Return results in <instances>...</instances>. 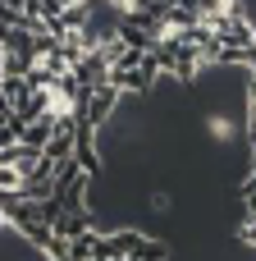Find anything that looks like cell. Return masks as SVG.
<instances>
[{"mask_svg": "<svg viewBox=\"0 0 256 261\" xmlns=\"http://www.w3.org/2000/svg\"><path fill=\"white\" fill-rule=\"evenodd\" d=\"M119 101H124V92H119L115 83H110V87H96V92L87 96V106H82V124H92V128H96L105 115H115V106H119Z\"/></svg>", "mask_w": 256, "mask_h": 261, "instance_id": "6da1fadb", "label": "cell"}, {"mask_svg": "<svg viewBox=\"0 0 256 261\" xmlns=\"http://www.w3.org/2000/svg\"><path fill=\"white\" fill-rule=\"evenodd\" d=\"M206 133L224 147V142H234V138H238V124H234L229 115H211V119H206Z\"/></svg>", "mask_w": 256, "mask_h": 261, "instance_id": "7a4b0ae2", "label": "cell"}, {"mask_svg": "<svg viewBox=\"0 0 256 261\" xmlns=\"http://www.w3.org/2000/svg\"><path fill=\"white\" fill-rule=\"evenodd\" d=\"M133 261H165V243H160V239H147L142 252H137Z\"/></svg>", "mask_w": 256, "mask_h": 261, "instance_id": "3957f363", "label": "cell"}, {"mask_svg": "<svg viewBox=\"0 0 256 261\" xmlns=\"http://www.w3.org/2000/svg\"><path fill=\"white\" fill-rule=\"evenodd\" d=\"M147 202H151V211H169V206H174V197H169V193H151Z\"/></svg>", "mask_w": 256, "mask_h": 261, "instance_id": "277c9868", "label": "cell"}, {"mask_svg": "<svg viewBox=\"0 0 256 261\" xmlns=\"http://www.w3.org/2000/svg\"><path fill=\"white\" fill-rule=\"evenodd\" d=\"M243 243H247V248H256V220H247V225H243Z\"/></svg>", "mask_w": 256, "mask_h": 261, "instance_id": "5b68a950", "label": "cell"}]
</instances>
